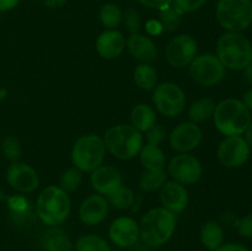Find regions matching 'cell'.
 Returning <instances> with one entry per match:
<instances>
[{
	"instance_id": "ba28073f",
	"label": "cell",
	"mask_w": 252,
	"mask_h": 251,
	"mask_svg": "<svg viewBox=\"0 0 252 251\" xmlns=\"http://www.w3.org/2000/svg\"><path fill=\"white\" fill-rule=\"evenodd\" d=\"M155 108L166 117L181 115L186 107V95L181 86L171 81H165L155 86L153 91Z\"/></svg>"
},
{
	"instance_id": "7a4b0ae2",
	"label": "cell",
	"mask_w": 252,
	"mask_h": 251,
	"mask_svg": "<svg viewBox=\"0 0 252 251\" xmlns=\"http://www.w3.org/2000/svg\"><path fill=\"white\" fill-rule=\"evenodd\" d=\"M213 118L217 129L226 137L241 135L251 125L250 110L236 98H226L217 103Z\"/></svg>"
},
{
	"instance_id": "60d3db41",
	"label": "cell",
	"mask_w": 252,
	"mask_h": 251,
	"mask_svg": "<svg viewBox=\"0 0 252 251\" xmlns=\"http://www.w3.org/2000/svg\"><path fill=\"white\" fill-rule=\"evenodd\" d=\"M216 251H250L248 248H245L244 245L240 244L231 243V244H225V245H221L220 248L217 249Z\"/></svg>"
},
{
	"instance_id": "f6af8a7d",
	"label": "cell",
	"mask_w": 252,
	"mask_h": 251,
	"mask_svg": "<svg viewBox=\"0 0 252 251\" xmlns=\"http://www.w3.org/2000/svg\"><path fill=\"white\" fill-rule=\"evenodd\" d=\"M243 103L249 108V110L252 111V90H249L248 93L244 94Z\"/></svg>"
},
{
	"instance_id": "4dcf8cb0",
	"label": "cell",
	"mask_w": 252,
	"mask_h": 251,
	"mask_svg": "<svg viewBox=\"0 0 252 251\" xmlns=\"http://www.w3.org/2000/svg\"><path fill=\"white\" fill-rule=\"evenodd\" d=\"M81 182H83V171L74 166L63 172L59 181L61 185L59 187L68 193V192L76 191L80 187Z\"/></svg>"
},
{
	"instance_id": "f546056e",
	"label": "cell",
	"mask_w": 252,
	"mask_h": 251,
	"mask_svg": "<svg viewBox=\"0 0 252 251\" xmlns=\"http://www.w3.org/2000/svg\"><path fill=\"white\" fill-rule=\"evenodd\" d=\"M75 251H110L107 241L96 234H86L80 236L74 246Z\"/></svg>"
},
{
	"instance_id": "9a60e30c",
	"label": "cell",
	"mask_w": 252,
	"mask_h": 251,
	"mask_svg": "<svg viewBox=\"0 0 252 251\" xmlns=\"http://www.w3.org/2000/svg\"><path fill=\"white\" fill-rule=\"evenodd\" d=\"M108 235L112 243L120 248H130L140 238L139 224L130 217H118L111 223Z\"/></svg>"
},
{
	"instance_id": "f907efd6",
	"label": "cell",
	"mask_w": 252,
	"mask_h": 251,
	"mask_svg": "<svg viewBox=\"0 0 252 251\" xmlns=\"http://www.w3.org/2000/svg\"><path fill=\"white\" fill-rule=\"evenodd\" d=\"M251 62H252V59H251Z\"/></svg>"
},
{
	"instance_id": "8fae6325",
	"label": "cell",
	"mask_w": 252,
	"mask_h": 251,
	"mask_svg": "<svg viewBox=\"0 0 252 251\" xmlns=\"http://www.w3.org/2000/svg\"><path fill=\"white\" fill-rule=\"evenodd\" d=\"M198 44L191 34H177L167 43L165 56L170 65L175 68H185L197 57Z\"/></svg>"
},
{
	"instance_id": "6da1fadb",
	"label": "cell",
	"mask_w": 252,
	"mask_h": 251,
	"mask_svg": "<svg viewBox=\"0 0 252 251\" xmlns=\"http://www.w3.org/2000/svg\"><path fill=\"white\" fill-rule=\"evenodd\" d=\"M140 238L147 245L158 248L171 239L176 229V214L164 207L149 209L139 223Z\"/></svg>"
},
{
	"instance_id": "f1b7e54d",
	"label": "cell",
	"mask_w": 252,
	"mask_h": 251,
	"mask_svg": "<svg viewBox=\"0 0 252 251\" xmlns=\"http://www.w3.org/2000/svg\"><path fill=\"white\" fill-rule=\"evenodd\" d=\"M100 21L107 30H116L122 24L123 12L120 6L113 2H106L100 9Z\"/></svg>"
},
{
	"instance_id": "e575fe53",
	"label": "cell",
	"mask_w": 252,
	"mask_h": 251,
	"mask_svg": "<svg viewBox=\"0 0 252 251\" xmlns=\"http://www.w3.org/2000/svg\"><path fill=\"white\" fill-rule=\"evenodd\" d=\"M207 0H172V6L181 15L191 14L201 9Z\"/></svg>"
},
{
	"instance_id": "1f68e13d",
	"label": "cell",
	"mask_w": 252,
	"mask_h": 251,
	"mask_svg": "<svg viewBox=\"0 0 252 251\" xmlns=\"http://www.w3.org/2000/svg\"><path fill=\"white\" fill-rule=\"evenodd\" d=\"M159 20L161 24L162 30L167 32H172L179 29L182 21V15L175 9L174 6H169L164 10H160Z\"/></svg>"
},
{
	"instance_id": "8d00e7d4",
	"label": "cell",
	"mask_w": 252,
	"mask_h": 251,
	"mask_svg": "<svg viewBox=\"0 0 252 251\" xmlns=\"http://www.w3.org/2000/svg\"><path fill=\"white\" fill-rule=\"evenodd\" d=\"M7 204H9L10 209L14 212V214H17V216L26 214V212L30 208V203L26 199V197L20 196V194L9 197L7 198Z\"/></svg>"
},
{
	"instance_id": "4316f807",
	"label": "cell",
	"mask_w": 252,
	"mask_h": 251,
	"mask_svg": "<svg viewBox=\"0 0 252 251\" xmlns=\"http://www.w3.org/2000/svg\"><path fill=\"white\" fill-rule=\"evenodd\" d=\"M166 179L167 175L165 170H155V171L144 170L138 181V187L143 192L158 191L164 186Z\"/></svg>"
},
{
	"instance_id": "d6a6232c",
	"label": "cell",
	"mask_w": 252,
	"mask_h": 251,
	"mask_svg": "<svg viewBox=\"0 0 252 251\" xmlns=\"http://www.w3.org/2000/svg\"><path fill=\"white\" fill-rule=\"evenodd\" d=\"M1 150L5 157L12 162H16L20 159L22 152L20 140L16 137H14V135H7V137L4 138L1 144Z\"/></svg>"
},
{
	"instance_id": "3957f363",
	"label": "cell",
	"mask_w": 252,
	"mask_h": 251,
	"mask_svg": "<svg viewBox=\"0 0 252 251\" xmlns=\"http://www.w3.org/2000/svg\"><path fill=\"white\" fill-rule=\"evenodd\" d=\"M106 150L120 160H129L137 157L144 144L139 130L129 125L110 127L102 137Z\"/></svg>"
},
{
	"instance_id": "c3c4849f",
	"label": "cell",
	"mask_w": 252,
	"mask_h": 251,
	"mask_svg": "<svg viewBox=\"0 0 252 251\" xmlns=\"http://www.w3.org/2000/svg\"><path fill=\"white\" fill-rule=\"evenodd\" d=\"M6 96H7V91L5 90V89H0V101L4 100Z\"/></svg>"
},
{
	"instance_id": "2e32d148",
	"label": "cell",
	"mask_w": 252,
	"mask_h": 251,
	"mask_svg": "<svg viewBox=\"0 0 252 251\" xmlns=\"http://www.w3.org/2000/svg\"><path fill=\"white\" fill-rule=\"evenodd\" d=\"M108 208H110V204L105 196L100 193L90 194L81 202L79 207V219L85 225H97L106 219Z\"/></svg>"
},
{
	"instance_id": "5b68a950",
	"label": "cell",
	"mask_w": 252,
	"mask_h": 251,
	"mask_svg": "<svg viewBox=\"0 0 252 251\" xmlns=\"http://www.w3.org/2000/svg\"><path fill=\"white\" fill-rule=\"evenodd\" d=\"M70 198L59 186H47L38 194L37 216L47 225L57 226L63 223L70 214Z\"/></svg>"
},
{
	"instance_id": "52a82bcc",
	"label": "cell",
	"mask_w": 252,
	"mask_h": 251,
	"mask_svg": "<svg viewBox=\"0 0 252 251\" xmlns=\"http://www.w3.org/2000/svg\"><path fill=\"white\" fill-rule=\"evenodd\" d=\"M216 15L219 25L226 31H244L252 24V1L251 0H219Z\"/></svg>"
},
{
	"instance_id": "d590c367",
	"label": "cell",
	"mask_w": 252,
	"mask_h": 251,
	"mask_svg": "<svg viewBox=\"0 0 252 251\" xmlns=\"http://www.w3.org/2000/svg\"><path fill=\"white\" fill-rule=\"evenodd\" d=\"M145 137H147V143H149V144L160 145L167 138L166 128L162 125L155 123L150 129L145 132Z\"/></svg>"
},
{
	"instance_id": "7c38bea8",
	"label": "cell",
	"mask_w": 252,
	"mask_h": 251,
	"mask_svg": "<svg viewBox=\"0 0 252 251\" xmlns=\"http://www.w3.org/2000/svg\"><path fill=\"white\" fill-rule=\"evenodd\" d=\"M250 157V147L245 138L240 135L226 137L218 148V159L223 166L229 169L240 167Z\"/></svg>"
},
{
	"instance_id": "9c48e42d",
	"label": "cell",
	"mask_w": 252,
	"mask_h": 251,
	"mask_svg": "<svg viewBox=\"0 0 252 251\" xmlns=\"http://www.w3.org/2000/svg\"><path fill=\"white\" fill-rule=\"evenodd\" d=\"M189 71L193 81L202 86L217 85L225 76V66L211 53L197 56L189 65Z\"/></svg>"
},
{
	"instance_id": "74e56055",
	"label": "cell",
	"mask_w": 252,
	"mask_h": 251,
	"mask_svg": "<svg viewBox=\"0 0 252 251\" xmlns=\"http://www.w3.org/2000/svg\"><path fill=\"white\" fill-rule=\"evenodd\" d=\"M235 228L241 236L252 239V214L243 217V218H238Z\"/></svg>"
},
{
	"instance_id": "ffe728a7",
	"label": "cell",
	"mask_w": 252,
	"mask_h": 251,
	"mask_svg": "<svg viewBox=\"0 0 252 251\" xmlns=\"http://www.w3.org/2000/svg\"><path fill=\"white\" fill-rule=\"evenodd\" d=\"M128 51L133 58L145 64H152L158 59L157 44L152 38L140 33L130 34L129 38L126 41Z\"/></svg>"
},
{
	"instance_id": "603a6c76",
	"label": "cell",
	"mask_w": 252,
	"mask_h": 251,
	"mask_svg": "<svg viewBox=\"0 0 252 251\" xmlns=\"http://www.w3.org/2000/svg\"><path fill=\"white\" fill-rule=\"evenodd\" d=\"M201 243L208 250L216 251L217 249L223 245L224 241V229L219 221L209 220L204 223L201 228Z\"/></svg>"
},
{
	"instance_id": "681fc988",
	"label": "cell",
	"mask_w": 252,
	"mask_h": 251,
	"mask_svg": "<svg viewBox=\"0 0 252 251\" xmlns=\"http://www.w3.org/2000/svg\"><path fill=\"white\" fill-rule=\"evenodd\" d=\"M110 251H117V250H110Z\"/></svg>"
},
{
	"instance_id": "83f0119b",
	"label": "cell",
	"mask_w": 252,
	"mask_h": 251,
	"mask_svg": "<svg viewBox=\"0 0 252 251\" xmlns=\"http://www.w3.org/2000/svg\"><path fill=\"white\" fill-rule=\"evenodd\" d=\"M108 204L116 209H128L134 204L135 194L130 188L126 186H120L115 191L106 196Z\"/></svg>"
},
{
	"instance_id": "836d02e7",
	"label": "cell",
	"mask_w": 252,
	"mask_h": 251,
	"mask_svg": "<svg viewBox=\"0 0 252 251\" xmlns=\"http://www.w3.org/2000/svg\"><path fill=\"white\" fill-rule=\"evenodd\" d=\"M123 22H125L126 27L129 31L130 34L139 33L140 29H142V19L140 15L138 14L137 10L134 9H127L123 12Z\"/></svg>"
},
{
	"instance_id": "8992f818",
	"label": "cell",
	"mask_w": 252,
	"mask_h": 251,
	"mask_svg": "<svg viewBox=\"0 0 252 251\" xmlns=\"http://www.w3.org/2000/svg\"><path fill=\"white\" fill-rule=\"evenodd\" d=\"M106 147L103 139L96 134L78 138L71 148V161L83 172H93L105 160Z\"/></svg>"
},
{
	"instance_id": "ab89813d",
	"label": "cell",
	"mask_w": 252,
	"mask_h": 251,
	"mask_svg": "<svg viewBox=\"0 0 252 251\" xmlns=\"http://www.w3.org/2000/svg\"><path fill=\"white\" fill-rule=\"evenodd\" d=\"M147 31L148 33L152 34V36H157V34L161 33V31H164V30H162V26L161 24H160V21L150 20V21H148L147 24Z\"/></svg>"
},
{
	"instance_id": "ac0fdd59",
	"label": "cell",
	"mask_w": 252,
	"mask_h": 251,
	"mask_svg": "<svg viewBox=\"0 0 252 251\" xmlns=\"http://www.w3.org/2000/svg\"><path fill=\"white\" fill-rule=\"evenodd\" d=\"M160 202L161 207L174 214L181 213L189 204V191L184 185L176 181L165 182L160 188Z\"/></svg>"
},
{
	"instance_id": "277c9868",
	"label": "cell",
	"mask_w": 252,
	"mask_h": 251,
	"mask_svg": "<svg viewBox=\"0 0 252 251\" xmlns=\"http://www.w3.org/2000/svg\"><path fill=\"white\" fill-rule=\"evenodd\" d=\"M217 57L225 68L244 70L252 59L250 41L240 32H225L217 42Z\"/></svg>"
},
{
	"instance_id": "e0dca14e",
	"label": "cell",
	"mask_w": 252,
	"mask_h": 251,
	"mask_svg": "<svg viewBox=\"0 0 252 251\" xmlns=\"http://www.w3.org/2000/svg\"><path fill=\"white\" fill-rule=\"evenodd\" d=\"M90 182L97 193L107 196L116 188L122 186L123 177L117 167L111 165H101L91 172Z\"/></svg>"
},
{
	"instance_id": "4fadbf2b",
	"label": "cell",
	"mask_w": 252,
	"mask_h": 251,
	"mask_svg": "<svg viewBox=\"0 0 252 251\" xmlns=\"http://www.w3.org/2000/svg\"><path fill=\"white\" fill-rule=\"evenodd\" d=\"M203 139V132L197 123L182 122L171 130L170 145L177 153H189L196 149Z\"/></svg>"
},
{
	"instance_id": "cb8c5ba5",
	"label": "cell",
	"mask_w": 252,
	"mask_h": 251,
	"mask_svg": "<svg viewBox=\"0 0 252 251\" xmlns=\"http://www.w3.org/2000/svg\"><path fill=\"white\" fill-rule=\"evenodd\" d=\"M42 245L44 251H74L73 243L61 229H51L44 233Z\"/></svg>"
},
{
	"instance_id": "30bf717a",
	"label": "cell",
	"mask_w": 252,
	"mask_h": 251,
	"mask_svg": "<svg viewBox=\"0 0 252 251\" xmlns=\"http://www.w3.org/2000/svg\"><path fill=\"white\" fill-rule=\"evenodd\" d=\"M169 174L174 181L181 185H194L202 177L201 161L189 153H179L169 162Z\"/></svg>"
},
{
	"instance_id": "44dd1931",
	"label": "cell",
	"mask_w": 252,
	"mask_h": 251,
	"mask_svg": "<svg viewBox=\"0 0 252 251\" xmlns=\"http://www.w3.org/2000/svg\"><path fill=\"white\" fill-rule=\"evenodd\" d=\"M138 155H139L140 164L144 167V170H150V171L164 170L165 164H166V157L159 145H153L149 143L143 144Z\"/></svg>"
},
{
	"instance_id": "7dc6e473",
	"label": "cell",
	"mask_w": 252,
	"mask_h": 251,
	"mask_svg": "<svg viewBox=\"0 0 252 251\" xmlns=\"http://www.w3.org/2000/svg\"><path fill=\"white\" fill-rule=\"evenodd\" d=\"M245 140H246V143H248L249 147L252 149V123L249 126L248 129L245 130Z\"/></svg>"
},
{
	"instance_id": "5bb4252c",
	"label": "cell",
	"mask_w": 252,
	"mask_h": 251,
	"mask_svg": "<svg viewBox=\"0 0 252 251\" xmlns=\"http://www.w3.org/2000/svg\"><path fill=\"white\" fill-rule=\"evenodd\" d=\"M10 186L21 193H31L39 186V177L32 166L25 162H12L6 171Z\"/></svg>"
},
{
	"instance_id": "b9f144b4",
	"label": "cell",
	"mask_w": 252,
	"mask_h": 251,
	"mask_svg": "<svg viewBox=\"0 0 252 251\" xmlns=\"http://www.w3.org/2000/svg\"><path fill=\"white\" fill-rule=\"evenodd\" d=\"M236 220H238V217L234 213H224L223 216H221V223H223L224 225L235 226ZM223 224H221V225H223Z\"/></svg>"
},
{
	"instance_id": "bcb514c9",
	"label": "cell",
	"mask_w": 252,
	"mask_h": 251,
	"mask_svg": "<svg viewBox=\"0 0 252 251\" xmlns=\"http://www.w3.org/2000/svg\"><path fill=\"white\" fill-rule=\"evenodd\" d=\"M244 76H245L246 81H249V83L252 84V62L248 66H246L245 69H244Z\"/></svg>"
},
{
	"instance_id": "ee69618b",
	"label": "cell",
	"mask_w": 252,
	"mask_h": 251,
	"mask_svg": "<svg viewBox=\"0 0 252 251\" xmlns=\"http://www.w3.org/2000/svg\"><path fill=\"white\" fill-rule=\"evenodd\" d=\"M68 0H44V5L51 9H57V7L63 6Z\"/></svg>"
},
{
	"instance_id": "7402d4cb",
	"label": "cell",
	"mask_w": 252,
	"mask_h": 251,
	"mask_svg": "<svg viewBox=\"0 0 252 251\" xmlns=\"http://www.w3.org/2000/svg\"><path fill=\"white\" fill-rule=\"evenodd\" d=\"M157 123V113L152 106L139 103L130 112V126L140 133H145Z\"/></svg>"
},
{
	"instance_id": "f35d334b",
	"label": "cell",
	"mask_w": 252,
	"mask_h": 251,
	"mask_svg": "<svg viewBox=\"0 0 252 251\" xmlns=\"http://www.w3.org/2000/svg\"><path fill=\"white\" fill-rule=\"evenodd\" d=\"M138 1L144 6L150 7V9H157L159 11L172 5V0H138Z\"/></svg>"
},
{
	"instance_id": "d4e9b609",
	"label": "cell",
	"mask_w": 252,
	"mask_h": 251,
	"mask_svg": "<svg viewBox=\"0 0 252 251\" xmlns=\"http://www.w3.org/2000/svg\"><path fill=\"white\" fill-rule=\"evenodd\" d=\"M217 103L213 98L202 97L197 98L196 101L191 103L189 110V121L193 123H203L213 117L214 110H216Z\"/></svg>"
},
{
	"instance_id": "7bdbcfd3",
	"label": "cell",
	"mask_w": 252,
	"mask_h": 251,
	"mask_svg": "<svg viewBox=\"0 0 252 251\" xmlns=\"http://www.w3.org/2000/svg\"><path fill=\"white\" fill-rule=\"evenodd\" d=\"M20 0H0V11H9V10L14 9Z\"/></svg>"
},
{
	"instance_id": "484cf974",
	"label": "cell",
	"mask_w": 252,
	"mask_h": 251,
	"mask_svg": "<svg viewBox=\"0 0 252 251\" xmlns=\"http://www.w3.org/2000/svg\"><path fill=\"white\" fill-rule=\"evenodd\" d=\"M135 85L145 91L154 90L158 85V71L152 64L142 63L135 68L133 74Z\"/></svg>"
},
{
	"instance_id": "d6986e66",
	"label": "cell",
	"mask_w": 252,
	"mask_h": 251,
	"mask_svg": "<svg viewBox=\"0 0 252 251\" xmlns=\"http://www.w3.org/2000/svg\"><path fill=\"white\" fill-rule=\"evenodd\" d=\"M126 48V38L117 30H106L96 39V52L103 59H116Z\"/></svg>"
}]
</instances>
